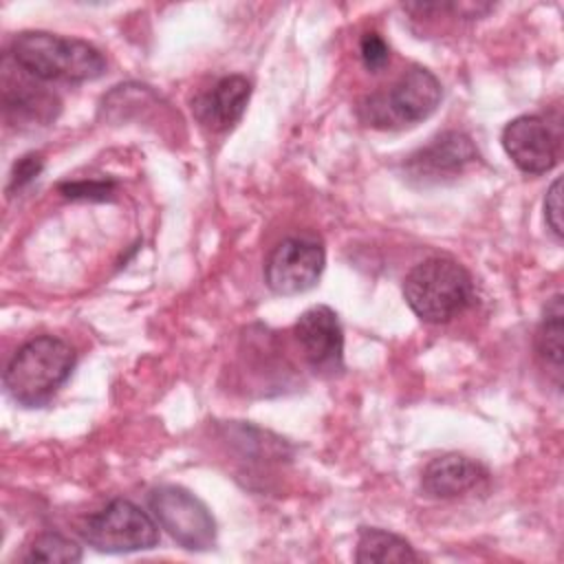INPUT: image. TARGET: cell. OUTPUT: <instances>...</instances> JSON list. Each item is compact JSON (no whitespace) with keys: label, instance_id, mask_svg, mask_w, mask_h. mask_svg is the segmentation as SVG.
Segmentation results:
<instances>
[{"label":"cell","instance_id":"13","mask_svg":"<svg viewBox=\"0 0 564 564\" xmlns=\"http://www.w3.org/2000/svg\"><path fill=\"white\" fill-rule=\"evenodd\" d=\"M251 95V84L242 75H227L194 104L196 117L212 130H229L240 121Z\"/></svg>","mask_w":564,"mask_h":564},{"label":"cell","instance_id":"6","mask_svg":"<svg viewBox=\"0 0 564 564\" xmlns=\"http://www.w3.org/2000/svg\"><path fill=\"white\" fill-rule=\"evenodd\" d=\"M148 507L161 529L187 551H207L216 542V522L209 509L178 485H161L150 491Z\"/></svg>","mask_w":564,"mask_h":564},{"label":"cell","instance_id":"20","mask_svg":"<svg viewBox=\"0 0 564 564\" xmlns=\"http://www.w3.org/2000/svg\"><path fill=\"white\" fill-rule=\"evenodd\" d=\"M544 223L562 240V178H555L544 196Z\"/></svg>","mask_w":564,"mask_h":564},{"label":"cell","instance_id":"1","mask_svg":"<svg viewBox=\"0 0 564 564\" xmlns=\"http://www.w3.org/2000/svg\"><path fill=\"white\" fill-rule=\"evenodd\" d=\"M11 62L40 82H93L106 73L104 53L86 40L48 31H22L11 40Z\"/></svg>","mask_w":564,"mask_h":564},{"label":"cell","instance_id":"8","mask_svg":"<svg viewBox=\"0 0 564 564\" xmlns=\"http://www.w3.org/2000/svg\"><path fill=\"white\" fill-rule=\"evenodd\" d=\"M478 159L474 141L458 130H447L434 137L427 145L412 152L405 163V176L421 185L441 183L465 172Z\"/></svg>","mask_w":564,"mask_h":564},{"label":"cell","instance_id":"17","mask_svg":"<svg viewBox=\"0 0 564 564\" xmlns=\"http://www.w3.org/2000/svg\"><path fill=\"white\" fill-rule=\"evenodd\" d=\"M44 167V161L40 154L35 152H29L24 156H20L13 167H11V174H9V185H7V192L13 194V192H20L22 187H26Z\"/></svg>","mask_w":564,"mask_h":564},{"label":"cell","instance_id":"18","mask_svg":"<svg viewBox=\"0 0 564 564\" xmlns=\"http://www.w3.org/2000/svg\"><path fill=\"white\" fill-rule=\"evenodd\" d=\"M359 53H361V62L368 70H379L390 59V48H388L386 40L375 31H368L361 35Z\"/></svg>","mask_w":564,"mask_h":564},{"label":"cell","instance_id":"3","mask_svg":"<svg viewBox=\"0 0 564 564\" xmlns=\"http://www.w3.org/2000/svg\"><path fill=\"white\" fill-rule=\"evenodd\" d=\"M403 297L416 317L441 324L471 304L474 282L456 260L434 256L419 262L405 275Z\"/></svg>","mask_w":564,"mask_h":564},{"label":"cell","instance_id":"15","mask_svg":"<svg viewBox=\"0 0 564 564\" xmlns=\"http://www.w3.org/2000/svg\"><path fill=\"white\" fill-rule=\"evenodd\" d=\"M562 335H564V308H562V295L555 293L549 304L544 306V315L535 335V348L538 355L551 370L560 377L562 375Z\"/></svg>","mask_w":564,"mask_h":564},{"label":"cell","instance_id":"2","mask_svg":"<svg viewBox=\"0 0 564 564\" xmlns=\"http://www.w3.org/2000/svg\"><path fill=\"white\" fill-rule=\"evenodd\" d=\"M75 350L59 337L42 335L22 344L4 368L9 397L24 408L44 405L70 377Z\"/></svg>","mask_w":564,"mask_h":564},{"label":"cell","instance_id":"10","mask_svg":"<svg viewBox=\"0 0 564 564\" xmlns=\"http://www.w3.org/2000/svg\"><path fill=\"white\" fill-rule=\"evenodd\" d=\"M295 337L315 372H337L344 355V333L330 306H313L295 322Z\"/></svg>","mask_w":564,"mask_h":564},{"label":"cell","instance_id":"4","mask_svg":"<svg viewBox=\"0 0 564 564\" xmlns=\"http://www.w3.org/2000/svg\"><path fill=\"white\" fill-rule=\"evenodd\" d=\"M441 97L443 88L436 75L423 66H412L386 90L366 95L357 115L379 130L408 128L427 119L438 108Z\"/></svg>","mask_w":564,"mask_h":564},{"label":"cell","instance_id":"14","mask_svg":"<svg viewBox=\"0 0 564 564\" xmlns=\"http://www.w3.org/2000/svg\"><path fill=\"white\" fill-rule=\"evenodd\" d=\"M355 560L359 564H388V562H416L419 555L410 546L408 540L394 535L383 529H368L359 531Z\"/></svg>","mask_w":564,"mask_h":564},{"label":"cell","instance_id":"9","mask_svg":"<svg viewBox=\"0 0 564 564\" xmlns=\"http://www.w3.org/2000/svg\"><path fill=\"white\" fill-rule=\"evenodd\" d=\"M507 156L524 174H544L553 170L560 154V141L549 121L538 115H520L502 130Z\"/></svg>","mask_w":564,"mask_h":564},{"label":"cell","instance_id":"12","mask_svg":"<svg viewBox=\"0 0 564 564\" xmlns=\"http://www.w3.org/2000/svg\"><path fill=\"white\" fill-rule=\"evenodd\" d=\"M487 480V469L463 456L443 454L427 463L421 476V487L432 498H458L478 489Z\"/></svg>","mask_w":564,"mask_h":564},{"label":"cell","instance_id":"19","mask_svg":"<svg viewBox=\"0 0 564 564\" xmlns=\"http://www.w3.org/2000/svg\"><path fill=\"white\" fill-rule=\"evenodd\" d=\"M115 185L108 181H73L62 183L59 192L66 198H84V200H104L112 194Z\"/></svg>","mask_w":564,"mask_h":564},{"label":"cell","instance_id":"7","mask_svg":"<svg viewBox=\"0 0 564 564\" xmlns=\"http://www.w3.org/2000/svg\"><path fill=\"white\" fill-rule=\"evenodd\" d=\"M324 247L313 238H286L267 258V286L278 295L313 289L324 271Z\"/></svg>","mask_w":564,"mask_h":564},{"label":"cell","instance_id":"11","mask_svg":"<svg viewBox=\"0 0 564 564\" xmlns=\"http://www.w3.org/2000/svg\"><path fill=\"white\" fill-rule=\"evenodd\" d=\"M2 104L7 119L15 121L18 126H46L57 117L59 99L44 90V86H37L22 68L20 75H11L7 64L2 66Z\"/></svg>","mask_w":564,"mask_h":564},{"label":"cell","instance_id":"5","mask_svg":"<svg viewBox=\"0 0 564 564\" xmlns=\"http://www.w3.org/2000/svg\"><path fill=\"white\" fill-rule=\"evenodd\" d=\"M82 538L101 553L148 551L159 542V524L134 502L117 498L86 520Z\"/></svg>","mask_w":564,"mask_h":564},{"label":"cell","instance_id":"16","mask_svg":"<svg viewBox=\"0 0 564 564\" xmlns=\"http://www.w3.org/2000/svg\"><path fill=\"white\" fill-rule=\"evenodd\" d=\"M24 560L26 562H66V564H73V562L82 560V549L73 540L64 538L62 533L46 531V533H40V535L33 538V542L26 546Z\"/></svg>","mask_w":564,"mask_h":564}]
</instances>
